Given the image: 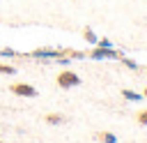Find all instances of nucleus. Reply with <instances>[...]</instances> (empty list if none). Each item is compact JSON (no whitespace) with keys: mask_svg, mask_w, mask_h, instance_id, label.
Listing matches in <instances>:
<instances>
[{"mask_svg":"<svg viewBox=\"0 0 147 143\" xmlns=\"http://www.w3.org/2000/svg\"><path fill=\"white\" fill-rule=\"evenodd\" d=\"M136 120H138L140 125H147V108H145V111H140V113L136 115Z\"/></svg>","mask_w":147,"mask_h":143,"instance_id":"1a4fd4ad","label":"nucleus"},{"mask_svg":"<svg viewBox=\"0 0 147 143\" xmlns=\"http://www.w3.org/2000/svg\"><path fill=\"white\" fill-rule=\"evenodd\" d=\"M0 74H16V67H11V65H0Z\"/></svg>","mask_w":147,"mask_h":143,"instance_id":"6e6552de","label":"nucleus"},{"mask_svg":"<svg viewBox=\"0 0 147 143\" xmlns=\"http://www.w3.org/2000/svg\"><path fill=\"white\" fill-rule=\"evenodd\" d=\"M145 97H147V90H145Z\"/></svg>","mask_w":147,"mask_h":143,"instance_id":"9d476101","label":"nucleus"},{"mask_svg":"<svg viewBox=\"0 0 147 143\" xmlns=\"http://www.w3.org/2000/svg\"><path fill=\"white\" fill-rule=\"evenodd\" d=\"M90 55H92V58H122V53H117V51H113V48H106V46L94 48Z\"/></svg>","mask_w":147,"mask_h":143,"instance_id":"7ed1b4c3","label":"nucleus"},{"mask_svg":"<svg viewBox=\"0 0 147 143\" xmlns=\"http://www.w3.org/2000/svg\"><path fill=\"white\" fill-rule=\"evenodd\" d=\"M0 143H5V141H0Z\"/></svg>","mask_w":147,"mask_h":143,"instance_id":"9b49d317","label":"nucleus"},{"mask_svg":"<svg viewBox=\"0 0 147 143\" xmlns=\"http://www.w3.org/2000/svg\"><path fill=\"white\" fill-rule=\"evenodd\" d=\"M85 39H87V42H92V44H96V42H99V39H96V35H94L90 28H85Z\"/></svg>","mask_w":147,"mask_h":143,"instance_id":"0eeeda50","label":"nucleus"},{"mask_svg":"<svg viewBox=\"0 0 147 143\" xmlns=\"http://www.w3.org/2000/svg\"><path fill=\"white\" fill-rule=\"evenodd\" d=\"M9 90L14 95H18V97H37V90L32 85H28V83H11Z\"/></svg>","mask_w":147,"mask_h":143,"instance_id":"f03ea898","label":"nucleus"},{"mask_svg":"<svg viewBox=\"0 0 147 143\" xmlns=\"http://www.w3.org/2000/svg\"><path fill=\"white\" fill-rule=\"evenodd\" d=\"M122 95H124L126 99H131V101H140V99H142V95H138V92H131V90H124Z\"/></svg>","mask_w":147,"mask_h":143,"instance_id":"423d86ee","label":"nucleus"},{"mask_svg":"<svg viewBox=\"0 0 147 143\" xmlns=\"http://www.w3.org/2000/svg\"><path fill=\"white\" fill-rule=\"evenodd\" d=\"M55 81H57L60 88H76V85H80V76H78L76 72H69V69L60 72Z\"/></svg>","mask_w":147,"mask_h":143,"instance_id":"f257e3e1","label":"nucleus"},{"mask_svg":"<svg viewBox=\"0 0 147 143\" xmlns=\"http://www.w3.org/2000/svg\"><path fill=\"white\" fill-rule=\"evenodd\" d=\"M96 138H99L101 143H117L115 134H110V131H99V134H96Z\"/></svg>","mask_w":147,"mask_h":143,"instance_id":"20e7f679","label":"nucleus"},{"mask_svg":"<svg viewBox=\"0 0 147 143\" xmlns=\"http://www.w3.org/2000/svg\"><path fill=\"white\" fill-rule=\"evenodd\" d=\"M44 120H46L48 125H57V122H64V115H60V113H48Z\"/></svg>","mask_w":147,"mask_h":143,"instance_id":"39448f33","label":"nucleus"}]
</instances>
